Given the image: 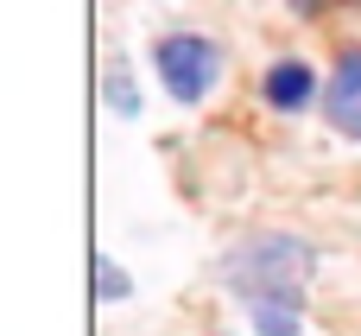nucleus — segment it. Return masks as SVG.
Instances as JSON below:
<instances>
[{
	"label": "nucleus",
	"mask_w": 361,
	"mask_h": 336,
	"mask_svg": "<svg viewBox=\"0 0 361 336\" xmlns=\"http://www.w3.org/2000/svg\"><path fill=\"white\" fill-rule=\"evenodd\" d=\"M222 280L235 299H247L260 336H298L305 311V280H311V248L298 235H254L222 260Z\"/></svg>",
	"instance_id": "obj_1"
},
{
	"label": "nucleus",
	"mask_w": 361,
	"mask_h": 336,
	"mask_svg": "<svg viewBox=\"0 0 361 336\" xmlns=\"http://www.w3.org/2000/svg\"><path fill=\"white\" fill-rule=\"evenodd\" d=\"M152 70H159L165 95L190 108V102H203V95L216 89L222 51H216L209 38H197V32H171V38H159V51H152Z\"/></svg>",
	"instance_id": "obj_2"
},
{
	"label": "nucleus",
	"mask_w": 361,
	"mask_h": 336,
	"mask_svg": "<svg viewBox=\"0 0 361 336\" xmlns=\"http://www.w3.org/2000/svg\"><path fill=\"white\" fill-rule=\"evenodd\" d=\"M324 108H330V127L361 140V51H343L330 89H324Z\"/></svg>",
	"instance_id": "obj_3"
},
{
	"label": "nucleus",
	"mask_w": 361,
	"mask_h": 336,
	"mask_svg": "<svg viewBox=\"0 0 361 336\" xmlns=\"http://www.w3.org/2000/svg\"><path fill=\"white\" fill-rule=\"evenodd\" d=\"M311 89H317V76H311V64H298V57H286V64L267 70V102L286 108V114H298V108L311 102Z\"/></svg>",
	"instance_id": "obj_4"
},
{
	"label": "nucleus",
	"mask_w": 361,
	"mask_h": 336,
	"mask_svg": "<svg viewBox=\"0 0 361 336\" xmlns=\"http://www.w3.org/2000/svg\"><path fill=\"white\" fill-rule=\"evenodd\" d=\"M95 299L102 305H114V299H127V273L108 260V254H95Z\"/></svg>",
	"instance_id": "obj_5"
},
{
	"label": "nucleus",
	"mask_w": 361,
	"mask_h": 336,
	"mask_svg": "<svg viewBox=\"0 0 361 336\" xmlns=\"http://www.w3.org/2000/svg\"><path fill=\"white\" fill-rule=\"evenodd\" d=\"M108 95H114V108H121V114H127V108H133V95H127V76H121V70H114V76H108Z\"/></svg>",
	"instance_id": "obj_6"
},
{
	"label": "nucleus",
	"mask_w": 361,
	"mask_h": 336,
	"mask_svg": "<svg viewBox=\"0 0 361 336\" xmlns=\"http://www.w3.org/2000/svg\"><path fill=\"white\" fill-rule=\"evenodd\" d=\"M317 6H324V0H298V13H317Z\"/></svg>",
	"instance_id": "obj_7"
}]
</instances>
